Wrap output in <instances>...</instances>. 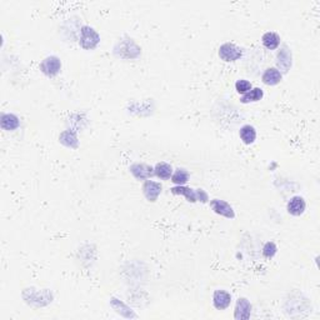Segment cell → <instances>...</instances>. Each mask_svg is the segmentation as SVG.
Here are the masks:
<instances>
[{"label":"cell","instance_id":"14","mask_svg":"<svg viewBox=\"0 0 320 320\" xmlns=\"http://www.w3.org/2000/svg\"><path fill=\"white\" fill-rule=\"evenodd\" d=\"M262 43L267 49L275 50L280 45V36L274 32H268L263 35Z\"/></svg>","mask_w":320,"mask_h":320},{"label":"cell","instance_id":"10","mask_svg":"<svg viewBox=\"0 0 320 320\" xmlns=\"http://www.w3.org/2000/svg\"><path fill=\"white\" fill-rule=\"evenodd\" d=\"M305 208H306V203L305 200H304V198L297 195V196H293V198L289 200L286 209H288V213L290 215L300 216L304 212H305Z\"/></svg>","mask_w":320,"mask_h":320},{"label":"cell","instance_id":"21","mask_svg":"<svg viewBox=\"0 0 320 320\" xmlns=\"http://www.w3.org/2000/svg\"><path fill=\"white\" fill-rule=\"evenodd\" d=\"M195 193H196V200L201 201V203H208L209 196H208V194L203 189H196Z\"/></svg>","mask_w":320,"mask_h":320},{"label":"cell","instance_id":"13","mask_svg":"<svg viewBox=\"0 0 320 320\" xmlns=\"http://www.w3.org/2000/svg\"><path fill=\"white\" fill-rule=\"evenodd\" d=\"M20 120L14 114H3L1 115V128L6 131H13L19 128Z\"/></svg>","mask_w":320,"mask_h":320},{"label":"cell","instance_id":"12","mask_svg":"<svg viewBox=\"0 0 320 320\" xmlns=\"http://www.w3.org/2000/svg\"><path fill=\"white\" fill-rule=\"evenodd\" d=\"M170 192L174 195H183L189 203H196V201H198L196 200V193H195V190L192 189V188H188V186L185 185L173 186Z\"/></svg>","mask_w":320,"mask_h":320},{"label":"cell","instance_id":"17","mask_svg":"<svg viewBox=\"0 0 320 320\" xmlns=\"http://www.w3.org/2000/svg\"><path fill=\"white\" fill-rule=\"evenodd\" d=\"M263 96H264V93L260 88H253L250 91H248L247 94L240 98V102L243 104H248V103H255L259 102V100L263 99Z\"/></svg>","mask_w":320,"mask_h":320},{"label":"cell","instance_id":"1","mask_svg":"<svg viewBox=\"0 0 320 320\" xmlns=\"http://www.w3.org/2000/svg\"><path fill=\"white\" fill-rule=\"evenodd\" d=\"M100 43V35L91 26L84 25L80 29V45L85 50H93Z\"/></svg>","mask_w":320,"mask_h":320},{"label":"cell","instance_id":"20","mask_svg":"<svg viewBox=\"0 0 320 320\" xmlns=\"http://www.w3.org/2000/svg\"><path fill=\"white\" fill-rule=\"evenodd\" d=\"M277 251H278V248L273 242L267 243V244L264 245V248H263V255H264L265 258H268V259L273 258V256L277 254Z\"/></svg>","mask_w":320,"mask_h":320},{"label":"cell","instance_id":"8","mask_svg":"<svg viewBox=\"0 0 320 320\" xmlns=\"http://www.w3.org/2000/svg\"><path fill=\"white\" fill-rule=\"evenodd\" d=\"M251 314V304L245 298H239L236 302L234 318L236 320H248Z\"/></svg>","mask_w":320,"mask_h":320},{"label":"cell","instance_id":"16","mask_svg":"<svg viewBox=\"0 0 320 320\" xmlns=\"http://www.w3.org/2000/svg\"><path fill=\"white\" fill-rule=\"evenodd\" d=\"M239 135H240V139L243 140V143L247 144V145H250L256 139V130L254 126L244 125L240 128Z\"/></svg>","mask_w":320,"mask_h":320},{"label":"cell","instance_id":"5","mask_svg":"<svg viewBox=\"0 0 320 320\" xmlns=\"http://www.w3.org/2000/svg\"><path fill=\"white\" fill-rule=\"evenodd\" d=\"M277 67L280 73H288L291 68V52L286 45H283L277 55Z\"/></svg>","mask_w":320,"mask_h":320},{"label":"cell","instance_id":"2","mask_svg":"<svg viewBox=\"0 0 320 320\" xmlns=\"http://www.w3.org/2000/svg\"><path fill=\"white\" fill-rule=\"evenodd\" d=\"M219 56L224 61H236L243 56V49L233 43H225L219 48Z\"/></svg>","mask_w":320,"mask_h":320},{"label":"cell","instance_id":"7","mask_svg":"<svg viewBox=\"0 0 320 320\" xmlns=\"http://www.w3.org/2000/svg\"><path fill=\"white\" fill-rule=\"evenodd\" d=\"M161 189H163V186L160 185V183H157V181L153 180H145V183L143 184V194L149 201H154L158 200L159 198V195L161 194Z\"/></svg>","mask_w":320,"mask_h":320},{"label":"cell","instance_id":"19","mask_svg":"<svg viewBox=\"0 0 320 320\" xmlns=\"http://www.w3.org/2000/svg\"><path fill=\"white\" fill-rule=\"evenodd\" d=\"M235 89L239 94L244 95V94H247L248 91H250L251 89H253V87H251V84L248 82V80H245V79H240V80H238V82L235 83Z\"/></svg>","mask_w":320,"mask_h":320},{"label":"cell","instance_id":"4","mask_svg":"<svg viewBox=\"0 0 320 320\" xmlns=\"http://www.w3.org/2000/svg\"><path fill=\"white\" fill-rule=\"evenodd\" d=\"M129 170H130L131 174L134 175V178L138 179V180H148V179H150V178L155 175L154 168L144 163L133 164L129 168Z\"/></svg>","mask_w":320,"mask_h":320},{"label":"cell","instance_id":"15","mask_svg":"<svg viewBox=\"0 0 320 320\" xmlns=\"http://www.w3.org/2000/svg\"><path fill=\"white\" fill-rule=\"evenodd\" d=\"M154 174L155 177H158L159 179H161V180H168L173 175L172 165L168 163H164V161L158 163L157 165L154 166Z\"/></svg>","mask_w":320,"mask_h":320},{"label":"cell","instance_id":"18","mask_svg":"<svg viewBox=\"0 0 320 320\" xmlns=\"http://www.w3.org/2000/svg\"><path fill=\"white\" fill-rule=\"evenodd\" d=\"M172 181L175 185H185L189 181V173L186 172L185 169H177L172 175Z\"/></svg>","mask_w":320,"mask_h":320},{"label":"cell","instance_id":"3","mask_svg":"<svg viewBox=\"0 0 320 320\" xmlns=\"http://www.w3.org/2000/svg\"><path fill=\"white\" fill-rule=\"evenodd\" d=\"M41 73L45 74L47 76H55L60 73L61 70V61L58 56L50 55L47 56L41 61L40 64Z\"/></svg>","mask_w":320,"mask_h":320},{"label":"cell","instance_id":"6","mask_svg":"<svg viewBox=\"0 0 320 320\" xmlns=\"http://www.w3.org/2000/svg\"><path fill=\"white\" fill-rule=\"evenodd\" d=\"M210 207L219 215L225 216L228 219L235 218V213H234L233 207L229 203H227V201L220 200V199H214V200L210 201Z\"/></svg>","mask_w":320,"mask_h":320},{"label":"cell","instance_id":"9","mask_svg":"<svg viewBox=\"0 0 320 320\" xmlns=\"http://www.w3.org/2000/svg\"><path fill=\"white\" fill-rule=\"evenodd\" d=\"M231 303V295L225 290H215L213 294V305L216 310H225Z\"/></svg>","mask_w":320,"mask_h":320},{"label":"cell","instance_id":"11","mask_svg":"<svg viewBox=\"0 0 320 320\" xmlns=\"http://www.w3.org/2000/svg\"><path fill=\"white\" fill-rule=\"evenodd\" d=\"M283 79V74L280 73L277 68H269L264 71L262 76V80L265 85H269V87H274V85H278Z\"/></svg>","mask_w":320,"mask_h":320}]
</instances>
